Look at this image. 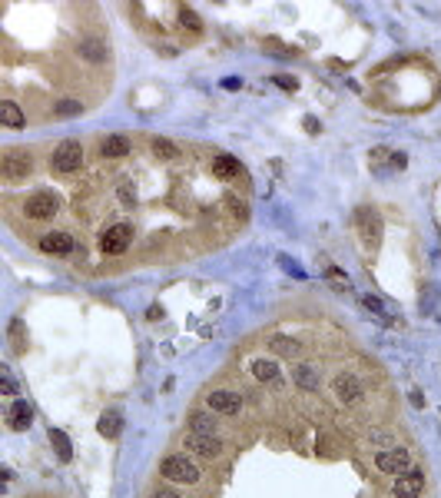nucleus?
<instances>
[{
	"label": "nucleus",
	"mask_w": 441,
	"mask_h": 498,
	"mask_svg": "<svg viewBox=\"0 0 441 498\" xmlns=\"http://www.w3.org/2000/svg\"><path fill=\"white\" fill-rule=\"evenodd\" d=\"M202 402H206V409L216 412V415L239 422L242 412H246V389H242V385H236V382L219 379V382H213L206 392H202Z\"/></svg>",
	"instance_id": "nucleus-1"
},
{
	"label": "nucleus",
	"mask_w": 441,
	"mask_h": 498,
	"mask_svg": "<svg viewBox=\"0 0 441 498\" xmlns=\"http://www.w3.org/2000/svg\"><path fill=\"white\" fill-rule=\"evenodd\" d=\"M160 478L169 482V485H186V488H200L202 482H206V475H202V469L196 465V459L186 455V452L166 455V459L160 462Z\"/></svg>",
	"instance_id": "nucleus-2"
},
{
	"label": "nucleus",
	"mask_w": 441,
	"mask_h": 498,
	"mask_svg": "<svg viewBox=\"0 0 441 498\" xmlns=\"http://www.w3.org/2000/svg\"><path fill=\"white\" fill-rule=\"evenodd\" d=\"M415 452L408 445H395V448H385V452H375V459H372V469H375L382 478H402L415 469Z\"/></svg>",
	"instance_id": "nucleus-3"
},
{
	"label": "nucleus",
	"mask_w": 441,
	"mask_h": 498,
	"mask_svg": "<svg viewBox=\"0 0 441 498\" xmlns=\"http://www.w3.org/2000/svg\"><path fill=\"white\" fill-rule=\"evenodd\" d=\"M226 445L229 442H223V438H209V435H196V432H189L183 438V452L202 462H223L226 459Z\"/></svg>",
	"instance_id": "nucleus-4"
},
{
	"label": "nucleus",
	"mask_w": 441,
	"mask_h": 498,
	"mask_svg": "<svg viewBox=\"0 0 441 498\" xmlns=\"http://www.w3.org/2000/svg\"><path fill=\"white\" fill-rule=\"evenodd\" d=\"M50 166H53V173H76L80 166H83V143L80 140H63L53 146V153H50Z\"/></svg>",
	"instance_id": "nucleus-5"
},
{
	"label": "nucleus",
	"mask_w": 441,
	"mask_h": 498,
	"mask_svg": "<svg viewBox=\"0 0 441 498\" xmlns=\"http://www.w3.org/2000/svg\"><path fill=\"white\" fill-rule=\"evenodd\" d=\"M57 213H60V200H57V193H50V190H37L24 200V216L34 219V223L53 219Z\"/></svg>",
	"instance_id": "nucleus-6"
},
{
	"label": "nucleus",
	"mask_w": 441,
	"mask_h": 498,
	"mask_svg": "<svg viewBox=\"0 0 441 498\" xmlns=\"http://www.w3.org/2000/svg\"><path fill=\"white\" fill-rule=\"evenodd\" d=\"M34 170V160H30V150H20V146H10L4 150V160H0V173L7 183H20V179L30 177Z\"/></svg>",
	"instance_id": "nucleus-7"
},
{
	"label": "nucleus",
	"mask_w": 441,
	"mask_h": 498,
	"mask_svg": "<svg viewBox=\"0 0 441 498\" xmlns=\"http://www.w3.org/2000/svg\"><path fill=\"white\" fill-rule=\"evenodd\" d=\"M226 422H232V419H223V415H216V412H209V409H196V412H189V432L209 435V438H223V442H229Z\"/></svg>",
	"instance_id": "nucleus-8"
},
{
	"label": "nucleus",
	"mask_w": 441,
	"mask_h": 498,
	"mask_svg": "<svg viewBox=\"0 0 441 498\" xmlns=\"http://www.w3.org/2000/svg\"><path fill=\"white\" fill-rule=\"evenodd\" d=\"M133 223H116V226H106L100 236V249L103 256H123L130 246H133Z\"/></svg>",
	"instance_id": "nucleus-9"
},
{
	"label": "nucleus",
	"mask_w": 441,
	"mask_h": 498,
	"mask_svg": "<svg viewBox=\"0 0 441 498\" xmlns=\"http://www.w3.org/2000/svg\"><path fill=\"white\" fill-rule=\"evenodd\" d=\"M76 53L90 67H106V60H110V40L103 37V34H87V37H80V43H76Z\"/></svg>",
	"instance_id": "nucleus-10"
},
{
	"label": "nucleus",
	"mask_w": 441,
	"mask_h": 498,
	"mask_svg": "<svg viewBox=\"0 0 441 498\" xmlns=\"http://www.w3.org/2000/svg\"><path fill=\"white\" fill-rule=\"evenodd\" d=\"M425 485H428V475H425L421 465H415L408 475L395 478L388 485V492H391V498H421L425 495Z\"/></svg>",
	"instance_id": "nucleus-11"
},
{
	"label": "nucleus",
	"mask_w": 441,
	"mask_h": 498,
	"mask_svg": "<svg viewBox=\"0 0 441 498\" xmlns=\"http://www.w3.org/2000/svg\"><path fill=\"white\" fill-rule=\"evenodd\" d=\"M37 246H40V249H43L47 256H74V253H76L74 233H66V230H50V233H43Z\"/></svg>",
	"instance_id": "nucleus-12"
},
{
	"label": "nucleus",
	"mask_w": 441,
	"mask_h": 498,
	"mask_svg": "<svg viewBox=\"0 0 441 498\" xmlns=\"http://www.w3.org/2000/svg\"><path fill=\"white\" fill-rule=\"evenodd\" d=\"M209 173H213L216 179H223V183H232V179H242V166L236 156L216 153L213 160H209Z\"/></svg>",
	"instance_id": "nucleus-13"
},
{
	"label": "nucleus",
	"mask_w": 441,
	"mask_h": 498,
	"mask_svg": "<svg viewBox=\"0 0 441 498\" xmlns=\"http://www.w3.org/2000/svg\"><path fill=\"white\" fill-rule=\"evenodd\" d=\"M100 156L103 160H123V156L133 153V140L130 137H120V133H110V137H100Z\"/></svg>",
	"instance_id": "nucleus-14"
},
{
	"label": "nucleus",
	"mask_w": 441,
	"mask_h": 498,
	"mask_svg": "<svg viewBox=\"0 0 441 498\" xmlns=\"http://www.w3.org/2000/svg\"><path fill=\"white\" fill-rule=\"evenodd\" d=\"M265 345H269L276 356H282V359L302 356V349H305L299 339H289V336H269V339H265Z\"/></svg>",
	"instance_id": "nucleus-15"
},
{
	"label": "nucleus",
	"mask_w": 441,
	"mask_h": 498,
	"mask_svg": "<svg viewBox=\"0 0 441 498\" xmlns=\"http://www.w3.org/2000/svg\"><path fill=\"white\" fill-rule=\"evenodd\" d=\"M0 120H4V127H7V130H24V127H27L24 110H20V106H17L13 100H4V103H0Z\"/></svg>",
	"instance_id": "nucleus-16"
},
{
	"label": "nucleus",
	"mask_w": 441,
	"mask_h": 498,
	"mask_svg": "<svg viewBox=\"0 0 441 498\" xmlns=\"http://www.w3.org/2000/svg\"><path fill=\"white\" fill-rule=\"evenodd\" d=\"M7 419H10V429H13V432H24L27 425L34 422V409H30L24 399H20V402H13V406H10Z\"/></svg>",
	"instance_id": "nucleus-17"
},
{
	"label": "nucleus",
	"mask_w": 441,
	"mask_h": 498,
	"mask_svg": "<svg viewBox=\"0 0 441 498\" xmlns=\"http://www.w3.org/2000/svg\"><path fill=\"white\" fill-rule=\"evenodd\" d=\"M355 219H358V226H362V236H365V240H372V243H378L382 219H378L372 209H358V213H355Z\"/></svg>",
	"instance_id": "nucleus-18"
},
{
	"label": "nucleus",
	"mask_w": 441,
	"mask_h": 498,
	"mask_svg": "<svg viewBox=\"0 0 441 498\" xmlns=\"http://www.w3.org/2000/svg\"><path fill=\"white\" fill-rule=\"evenodd\" d=\"M252 375L259 382H276L279 379V362L276 359H252Z\"/></svg>",
	"instance_id": "nucleus-19"
},
{
	"label": "nucleus",
	"mask_w": 441,
	"mask_h": 498,
	"mask_svg": "<svg viewBox=\"0 0 441 498\" xmlns=\"http://www.w3.org/2000/svg\"><path fill=\"white\" fill-rule=\"evenodd\" d=\"M120 432H123V412H120V409L103 412V419H100V435H106V438H116Z\"/></svg>",
	"instance_id": "nucleus-20"
},
{
	"label": "nucleus",
	"mask_w": 441,
	"mask_h": 498,
	"mask_svg": "<svg viewBox=\"0 0 441 498\" xmlns=\"http://www.w3.org/2000/svg\"><path fill=\"white\" fill-rule=\"evenodd\" d=\"M83 113V103L74 100V97H63V100H53V116H76Z\"/></svg>",
	"instance_id": "nucleus-21"
},
{
	"label": "nucleus",
	"mask_w": 441,
	"mask_h": 498,
	"mask_svg": "<svg viewBox=\"0 0 441 498\" xmlns=\"http://www.w3.org/2000/svg\"><path fill=\"white\" fill-rule=\"evenodd\" d=\"M50 442L57 445V452H60V459H63V462L70 459V442H66V435L57 432V429H50Z\"/></svg>",
	"instance_id": "nucleus-22"
},
{
	"label": "nucleus",
	"mask_w": 441,
	"mask_h": 498,
	"mask_svg": "<svg viewBox=\"0 0 441 498\" xmlns=\"http://www.w3.org/2000/svg\"><path fill=\"white\" fill-rule=\"evenodd\" d=\"M20 332H24V322L13 319L10 322V339H13V352H24V343H20Z\"/></svg>",
	"instance_id": "nucleus-23"
},
{
	"label": "nucleus",
	"mask_w": 441,
	"mask_h": 498,
	"mask_svg": "<svg viewBox=\"0 0 441 498\" xmlns=\"http://www.w3.org/2000/svg\"><path fill=\"white\" fill-rule=\"evenodd\" d=\"M146 498H183L179 492H173V488H166V485H156L146 492Z\"/></svg>",
	"instance_id": "nucleus-24"
},
{
	"label": "nucleus",
	"mask_w": 441,
	"mask_h": 498,
	"mask_svg": "<svg viewBox=\"0 0 441 498\" xmlns=\"http://www.w3.org/2000/svg\"><path fill=\"white\" fill-rule=\"evenodd\" d=\"M328 279L335 282V289H349V279H345V276H339V272H335V269H332V272H328Z\"/></svg>",
	"instance_id": "nucleus-25"
},
{
	"label": "nucleus",
	"mask_w": 441,
	"mask_h": 498,
	"mask_svg": "<svg viewBox=\"0 0 441 498\" xmlns=\"http://www.w3.org/2000/svg\"><path fill=\"white\" fill-rule=\"evenodd\" d=\"M30 498H57V495H30Z\"/></svg>",
	"instance_id": "nucleus-26"
}]
</instances>
